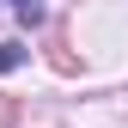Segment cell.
I'll return each instance as SVG.
<instances>
[{
	"label": "cell",
	"mask_w": 128,
	"mask_h": 128,
	"mask_svg": "<svg viewBox=\"0 0 128 128\" xmlns=\"http://www.w3.org/2000/svg\"><path fill=\"white\" fill-rule=\"evenodd\" d=\"M12 6H18V18H24V24H43V12H49V0H12Z\"/></svg>",
	"instance_id": "cell-1"
},
{
	"label": "cell",
	"mask_w": 128,
	"mask_h": 128,
	"mask_svg": "<svg viewBox=\"0 0 128 128\" xmlns=\"http://www.w3.org/2000/svg\"><path fill=\"white\" fill-rule=\"evenodd\" d=\"M18 61H24V49H18V43H6V49H0V73H6V67H18Z\"/></svg>",
	"instance_id": "cell-2"
}]
</instances>
